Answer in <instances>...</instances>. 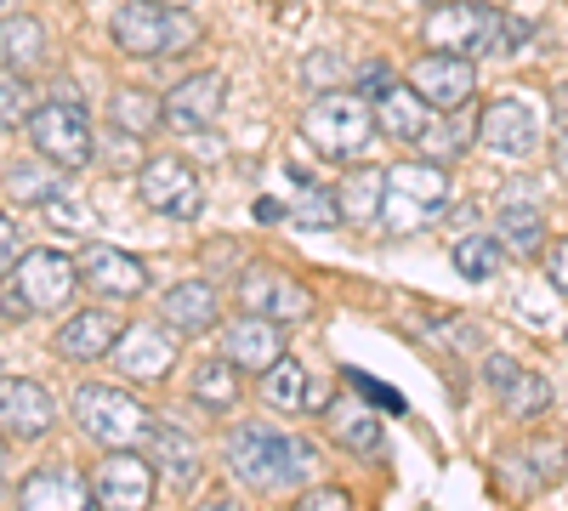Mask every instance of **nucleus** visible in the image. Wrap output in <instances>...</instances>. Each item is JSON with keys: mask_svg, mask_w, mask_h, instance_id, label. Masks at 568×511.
Here are the masks:
<instances>
[{"mask_svg": "<svg viewBox=\"0 0 568 511\" xmlns=\"http://www.w3.org/2000/svg\"><path fill=\"white\" fill-rule=\"evenodd\" d=\"M535 29L524 18H500L495 7H484V0H444V7H433V18L420 23V40L433 45V52H455V58H506L517 52Z\"/></svg>", "mask_w": 568, "mask_h": 511, "instance_id": "1", "label": "nucleus"}, {"mask_svg": "<svg viewBox=\"0 0 568 511\" xmlns=\"http://www.w3.org/2000/svg\"><path fill=\"white\" fill-rule=\"evenodd\" d=\"M227 467L251 489H296V483H307L318 472V454H313V443H302L291 432L245 421L240 432L227 438Z\"/></svg>", "mask_w": 568, "mask_h": 511, "instance_id": "2", "label": "nucleus"}, {"mask_svg": "<svg viewBox=\"0 0 568 511\" xmlns=\"http://www.w3.org/2000/svg\"><path fill=\"white\" fill-rule=\"evenodd\" d=\"M302 136L318 149V160H358L369 149V136H375V98H364V91H318V98L307 103L302 114Z\"/></svg>", "mask_w": 568, "mask_h": 511, "instance_id": "3", "label": "nucleus"}, {"mask_svg": "<svg viewBox=\"0 0 568 511\" xmlns=\"http://www.w3.org/2000/svg\"><path fill=\"white\" fill-rule=\"evenodd\" d=\"M449 205V171L438 160H398L387 171V205L382 222L387 234H420L426 222H438Z\"/></svg>", "mask_w": 568, "mask_h": 511, "instance_id": "4", "label": "nucleus"}, {"mask_svg": "<svg viewBox=\"0 0 568 511\" xmlns=\"http://www.w3.org/2000/svg\"><path fill=\"white\" fill-rule=\"evenodd\" d=\"M109 34L125 58H171L200 40V29L182 18V7H160V0H120Z\"/></svg>", "mask_w": 568, "mask_h": 511, "instance_id": "5", "label": "nucleus"}, {"mask_svg": "<svg viewBox=\"0 0 568 511\" xmlns=\"http://www.w3.org/2000/svg\"><path fill=\"white\" fill-rule=\"evenodd\" d=\"M74 427L103 449H142L154 432V415L120 387H80L74 392Z\"/></svg>", "mask_w": 568, "mask_h": 511, "instance_id": "6", "label": "nucleus"}, {"mask_svg": "<svg viewBox=\"0 0 568 511\" xmlns=\"http://www.w3.org/2000/svg\"><path fill=\"white\" fill-rule=\"evenodd\" d=\"M74 285H80V267L63 251H29V256H18V267L7 278V313L12 318L58 313V307H69Z\"/></svg>", "mask_w": 568, "mask_h": 511, "instance_id": "7", "label": "nucleus"}, {"mask_svg": "<svg viewBox=\"0 0 568 511\" xmlns=\"http://www.w3.org/2000/svg\"><path fill=\"white\" fill-rule=\"evenodd\" d=\"M29 143L45 165L58 171H80L91 160V120L74 103H40L29 114Z\"/></svg>", "mask_w": 568, "mask_h": 511, "instance_id": "8", "label": "nucleus"}, {"mask_svg": "<svg viewBox=\"0 0 568 511\" xmlns=\"http://www.w3.org/2000/svg\"><path fill=\"white\" fill-rule=\"evenodd\" d=\"M136 194H142V205H149V211H160V216H171V222H194L200 205H205L194 165H182L176 154H154L149 165H142Z\"/></svg>", "mask_w": 568, "mask_h": 511, "instance_id": "9", "label": "nucleus"}, {"mask_svg": "<svg viewBox=\"0 0 568 511\" xmlns=\"http://www.w3.org/2000/svg\"><path fill=\"white\" fill-rule=\"evenodd\" d=\"M154 460L136 449H109L98 467V500L103 511H149L154 505Z\"/></svg>", "mask_w": 568, "mask_h": 511, "instance_id": "10", "label": "nucleus"}, {"mask_svg": "<svg viewBox=\"0 0 568 511\" xmlns=\"http://www.w3.org/2000/svg\"><path fill=\"white\" fill-rule=\"evenodd\" d=\"M535 136H540V120L524 98H495L478 109V149L484 154L524 160V154H535Z\"/></svg>", "mask_w": 568, "mask_h": 511, "instance_id": "11", "label": "nucleus"}, {"mask_svg": "<svg viewBox=\"0 0 568 511\" xmlns=\"http://www.w3.org/2000/svg\"><path fill=\"white\" fill-rule=\"evenodd\" d=\"M240 307L256 313V318H273V324H291V318H307L313 313V296L296 285L291 273H278V267H245L240 273Z\"/></svg>", "mask_w": 568, "mask_h": 511, "instance_id": "12", "label": "nucleus"}, {"mask_svg": "<svg viewBox=\"0 0 568 511\" xmlns=\"http://www.w3.org/2000/svg\"><path fill=\"white\" fill-rule=\"evenodd\" d=\"M409 85H415L433 109L449 114V109L471 103V91H478V63L455 58V52H426L420 63H409Z\"/></svg>", "mask_w": 568, "mask_h": 511, "instance_id": "13", "label": "nucleus"}, {"mask_svg": "<svg viewBox=\"0 0 568 511\" xmlns=\"http://www.w3.org/2000/svg\"><path fill=\"white\" fill-rule=\"evenodd\" d=\"M58 427V403L29 376H0V432L12 438H45Z\"/></svg>", "mask_w": 568, "mask_h": 511, "instance_id": "14", "label": "nucleus"}, {"mask_svg": "<svg viewBox=\"0 0 568 511\" xmlns=\"http://www.w3.org/2000/svg\"><path fill=\"white\" fill-rule=\"evenodd\" d=\"M98 489H91L74 467H34L18 489V511H98Z\"/></svg>", "mask_w": 568, "mask_h": 511, "instance_id": "15", "label": "nucleus"}, {"mask_svg": "<svg viewBox=\"0 0 568 511\" xmlns=\"http://www.w3.org/2000/svg\"><path fill=\"white\" fill-rule=\"evenodd\" d=\"M222 109H227V80L216 69H205V74H187L165 98V125H176V131H211L222 120Z\"/></svg>", "mask_w": 568, "mask_h": 511, "instance_id": "16", "label": "nucleus"}, {"mask_svg": "<svg viewBox=\"0 0 568 511\" xmlns=\"http://www.w3.org/2000/svg\"><path fill=\"white\" fill-rule=\"evenodd\" d=\"M114 364L125 369V381H165L176 364V336H165L160 324H125Z\"/></svg>", "mask_w": 568, "mask_h": 511, "instance_id": "17", "label": "nucleus"}, {"mask_svg": "<svg viewBox=\"0 0 568 511\" xmlns=\"http://www.w3.org/2000/svg\"><path fill=\"white\" fill-rule=\"evenodd\" d=\"M120 336H125V318H120V313L85 307V313H74L63 330H58V352L74 358V364H98V358H114Z\"/></svg>", "mask_w": 568, "mask_h": 511, "instance_id": "18", "label": "nucleus"}, {"mask_svg": "<svg viewBox=\"0 0 568 511\" xmlns=\"http://www.w3.org/2000/svg\"><path fill=\"white\" fill-rule=\"evenodd\" d=\"M222 358L233 369H262V376H267V369L284 358V324L245 313L240 324H227V330H222Z\"/></svg>", "mask_w": 568, "mask_h": 511, "instance_id": "19", "label": "nucleus"}, {"mask_svg": "<svg viewBox=\"0 0 568 511\" xmlns=\"http://www.w3.org/2000/svg\"><path fill=\"white\" fill-rule=\"evenodd\" d=\"M80 278L91 290H103L109 302H136L142 290H149V267H142L136 256H125L120 245H91L85 262H80Z\"/></svg>", "mask_w": 568, "mask_h": 511, "instance_id": "20", "label": "nucleus"}, {"mask_svg": "<svg viewBox=\"0 0 568 511\" xmlns=\"http://www.w3.org/2000/svg\"><path fill=\"white\" fill-rule=\"evenodd\" d=\"M375 131H387L393 143H420L433 131V103L420 98L415 85H387L375 98Z\"/></svg>", "mask_w": 568, "mask_h": 511, "instance_id": "21", "label": "nucleus"}, {"mask_svg": "<svg viewBox=\"0 0 568 511\" xmlns=\"http://www.w3.org/2000/svg\"><path fill=\"white\" fill-rule=\"evenodd\" d=\"M160 313H165L171 330L200 336V330L216 324V290L205 285V278H176V285L165 290V302H160Z\"/></svg>", "mask_w": 568, "mask_h": 511, "instance_id": "22", "label": "nucleus"}, {"mask_svg": "<svg viewBox=\"0 0 568 511\" xmlns=\"http://www.w3.org/2000/svg\"><path fill=\"white\" fill-rule=\"evenodd\" d=\"M0 63H7L12 74L45 69V29H40V18H29V12L0 18Z\"/></svg>", "mask_w": 568, "mask_h": 511, "instance_id": "23", "label": "nucleus"}, {"mask_svg": "<svg viewBox=\"0 0 568 511\" xmlns=\"http://www.w3.org/2000/svg\"><path fill=\"white\" fill-rule=\"evenodd\" d=\"M336 200H342V222H353V227L382 222V205H387V171H375V165L353 171L342 188H336Z\"/></svg>", "mask_w": 568, "mask_h": 511, "instance_id": "24", "label": "nucleus"}, {"mask_svg": "<svg viewBox=\"0 0 568 511\" xmlns=\"http://www.w3.org/2000/svg\"><path fill=\"white\" fill-rule=\"evenodd\" d=\"M262 392H267V403H273V409H318V381L307 376V369H302L296 358H278V364L267 369Z\"/></svg>", "mask_w": 568, "mask_h": 511, "instance_id": "25", "label": "nucleus"}, {"mask_svg": "<svg viewBox=\"0 0 568 511\" xmlns=\"http://www.w3.org/2000/svg\"><path fill=\"white\" fill-rule=\"evenodd\" d=\"M109 114H114L120 131L149 136V131L165 125V98H154V91H142V85H120L114 98H109Z\"/></svg>", "mask_w": 568, "mask_h": 511, "instance_id": "26", "label": "nucleus"}, {"mask_svg": "<svg viewBox=\"0 0 568 511\" xmlns=\"http://www.w3.org/2000/svg\"><path fill=\"white\" fill-rule=\"evenodd\" d=\"M500 245H511L517 256H535L546 245V216L529 200H500Z\"/></svg>", "mask_w": 568, "mask_h": 511, "instance_id": "27", "label": "nucleus"}, {"mask_svg": "<svg viewBox=\"0 0 568 511\" xmlns=\"http://www.w3.org/2000/svg\"><path fill=\"white\" fill-rule=\"evenodd\" d=\"M500 267H506L500 234H466V239H455V273H460V278L484 285V278H495Z\"/></svg>", "mask_w": 568, "mask_h": 511, "instance_id": "28", "label": "nucleus"}, {"mask_svg": "<svg viewBox=\"0 0 568 511\" xmlns=\"http://www.w3.org/2000/svg\"><path fill=\"white\" fill-rule=\"evenodd\" d=\"M149 460H154L160 472H171L176 483H187V478L200 472V454H194V443H187L176 427H160V421H154V432H149Z\"/></svg>", "mask_w": 568, "mask_h": 511, "instance_id": "29", "label": "nucleus"}, {"mask_svg": "<svg viewBox=\"0 0 568 511\" xmlns=\"http://www.w3.org/2000/svg\"><path fill=\"white\" fill-rule=\"evenodd\" d=\"M471 136H478V114H471V109L460 103V109H449V125H444V131H426V136H420V149L433 154L438 165H449V160H460V154H466Z\"/></svg>", "mask_w": 568, "mask_h": 511, "instance_id": "30", "label": "nucleus"}, {"mask_svg": "<svg viewBox=\"0 0 568 511\" xmlns=\"http://www.w3.org/2000/svg\"><path fill=\"white\" fill-rule=\"evenodd\" d=\"M329 432H336L347 449H382V421L358 403H329Z\"/></svg>", "mask_w": 568, "mask_h": 511, "instance_id": "31", "label": "nucleus"}, {"mask_svg": "<svg viewBox=\"0 0 568 511\" xmlns=\"http://www.w3.org/2000/svg\"><path fill=\"white\" fill-rule=\"evenodd\" d=\"M187 392H194L205 409H227L233 398H240V376H233L227 358H216V364H200L194 369V387H187Z\"/></svg>", "mask_w": 568, "mask_h": 511, "instance_id": "32", "label": "nucleus"}, {"mask_svg": "<svg viewBox=\"0 0 568 511\" xmlns=\"http://www.w3.org/2000/svg\"><path fill=\"white\" fill-rule=\"evenodd\" d=\"M58 165H12L7 171V200H23V205H45V200H58Z\"/></svg>", "mask_w": 568, "mask_h": 511, "instance_id": "33", "label": "nucleus"}, {"mask_svg": "<svg viewBox=\"0 0 568 511\" xmlns=\"http://www.w3.org/2000/svg\"><path fill=\"white\" fill-rule=\"evenodd\" d=\"M551 403V387L535 376V369H517V381L500 392V409L506 415H517V421H529V415H540Z\"/></svg>", "mask_w": 568, "mask_h": 511, "instance_id": "34", "label": "nucleus"}, {"mask_svg": "<svg viewBox=\"0 0 568 511\" xmlns=\"http://www.w3.org/2000/svg\"><path fill=\"white\" fill-rule=\"evenodd\" d=\"M535 467V489H546V483H557L562 478V467H568V449L557 443V438H529L524 449H517Z\"/></svg>", "mask_w": 568, "mask_h": 511, "instance_id": "35", "label": "nucleus"}, {"mask_svg": "<svg viewBox=\"0 0 568 511\" xmlns=\"http://www.w3.org/2000/svg\"><path fill=\"white\" fill-rule=\"evenodd\" d=\"M291 216H296L302 227H336V222H342V200H336V194H324V188H318V194L307 188V194L291 205Z\"/></svg>", "mask_w": 568, "mask_h": 511, "instance_id": "36", "label": "nucleus"}, {"mask_svg": "<svg viewBox=\"0 0 568 511\" xmlns=\"http://www.w3.org/2000/svg\"><path fill=\"white\" fill-rule=\"evenodd\" d=\"M29 85H23V74H12V80H0V131H12V125H29Z\"/></svg>", "mask_w": 568, "mask_h": 511, "instance_id": "37", "label": "nucleus"}, {"mask_svg": "<svg viewBox=\"0 0 568 511\" xmlns=\"http://www.w3.org/2000/svg\"><path fill=\"white\" fill-rule=\"evenodd\" d=\"M296 511H358V505H353V494H347V489L318 483V489H307V494L296 500Z\"/></svg>", "mask_w": 568, "mask_h": 511, "instance_id": "38", "label": "nucleus"}, {"mask_svg": "<svg viewBox=\"0 0 568 511\" xmlns=\"http://www.w3.org/2000/svg\"><path fill=\"white\" fill-rule=\"evenodd\" d=\"M546 278H551L557 296H568V239H551L546 245Z\"/></svg>", "mask_w": 568, "mask_h": 511, "instance_id": "39", "label": "nucleus"}, {"mask_svg": "<svg viewBox=\"0 0 568 511\" xmlns=\"http://www.w3.org/2000/svg\"><path fill=\"white\" fill-rule=\"evenodd\" d=\"M302 74H307V85H324V91H336V58L313 52V58L302 63Z\"/></svg>", "mask_w": 568, "mask_h": 511, "instance_id": "40", "label": "nucleus"}, {"mask_svg": "<svg viewBox=\"0 0 568 511\" xmlns=\"http://www.w3.org/2000/svg\"><path fill=\"white\" fill-rule=\"evenodd\" d=\"M18 227L7 222V216H0V278H12V267H18Z\"/></svg>", "mask_w": 568, "mask_h": 511, "instance_id": "41", "label": "nucleus"}, {"mask_svg": "<svg viewBox=\"0 0 568 511\" xmlns=\"http://www.w3.org/2000/svg\"><path fill=\"white\" fill-rule=\"evenodd\" d=\"M517 369H524L517 358H489V364H484V376H489V387H495V392H506V387L517 381Z\"/></svg>", "mask_w": 568, "mask_h": 511, "instance_id": "42", "label": "nucleus"}, {"mask_svg": "<svg viewBox=\"0 0 568 511\" xmlns=\"http://www.w3.org/2000/svg\"><path fill=\"white\" fill-rule=\"evenodd\" d=\"M387 85H393V74H387V63H369V69H364V85H358V91H369V98H382V91H387Z\"/></svg>", "mask_w": 568, "mask_h": 511, "instance_id": "43", "label": "nucleus"}, {"mask_svg": "<svg viewBox=\"0 0 568 511\" xmlns=\"http://www.w3.org/2000/svg\"><path fill=\"white\" fill-rule=\"evenodd\" d=\"M256 216H262V222H278V216H291V205H278V200H262V205H256Z\"/></svg>", "mask_w": 568, "mask_h": 511, "instance_id": "44", "label": "nucleus"}, {"mask_svg": "<svg viewBox=\"0 0 568 511\" xmlns=\"http://www.w3.org/2000/svg\"><path fill=\"white\" fill-rule=\"evenodd\" d=\"M551 160H557V176H562V182H568V131H562V136H557V149H551Z\"/></svg>", "mask_w": 568, "mask_h": 511, "instance_id": "45", "label": "nucleus"}, {"mask_svg": "<svg viewBox=\"0 0 568 511\" xmlns=\"http://www.w3.org/2000/svg\"><path fill=\"white\" fill-rule=\"evenodd\" d=\"M194 511H240V505H233L227 494H211V500H205V505H194Z\"/></svg>", "mask_w": 568, "mask_h": 511, "instance_id": "46", "label": "nucleus"}, {"mask_svg": "<svg viewBox=\"0 0 568 511\" xmlns=\"http://www.w3.org/2000/svg\"><path fill=\"white\" fill-rule=\"evenodd\" d=\"M551 103H557V109H551V114H557V120H562V125H568V85H557V98H551Z\"/></svg>", "mask_w": 568, "mask_h": 511, "instance_id": "47", "label": "nucleus"}, {"mask_svg": "<svg viewBox=\"0 0 568 511\" xmlns=\"http://www.w3.org/2000/svg\"><path fill=\"white\" fill-rule=\"evenodd\" d=\"M160 7H187V0H160Z\"/></svg>", "mask_w": 568, "mask_h": 511, "instance_id": "48", "label": "nucleus"}, {"mask_svg": "<svg viewBox=\"0 0 568 511\" xmlns=\"http://www.w3.org/2000/svg\"><path fill=\"white\" fill-rule=\"evenodd\" d=\"M420 7H444V0H420Z\"/></svg>", "mask_w": 568, "mask_h": 511, "instance_id": "49", "label": "nucleus"}, {"mask_svg": "<svg viewBox=\"0 0 568 511\" xmlns=\"http://www.w3.org/2000/svg\"><path fill=\"white\" fill-rule=\"evenodd\" d=\"M484 7H500V0H484Z\"/></svg>", "mask_w": 568, "mask_h": 511, "instance_id": "50", "label": "nucleus"}, {"mask_svg": "<svg viewBox=\"0 0 568 511\" xmlns=\"http://www.w3.org/2000/svg\"><path fill=\"white\" fill-rule=\"evenodd\" d=\"M0 460H7V443H0Z\"/></svg>", "mask_w": 568, "mask_h": 511, "instance_id": "51", "label": "nucleus"}]
</instances>
